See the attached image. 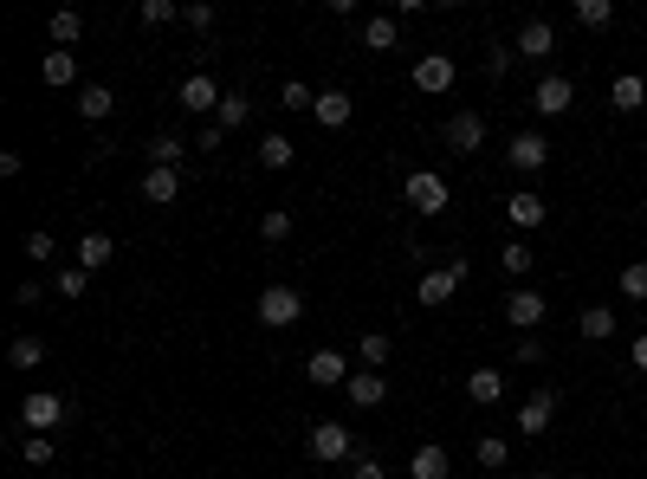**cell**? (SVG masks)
<instances>
[{
  "mask_svg": "<svg viewBox=\"0 0 647 479\" xmlns=\"http://www.w3.org/2000/svg\"><path fill=\"white\" fill-rule=\"evenodd\" d=\"M298 318H305V298H298L292 285H266V292H259V324H266V331H292Z\"/></svg>",
  "mask_w": 647,
  "mask_h": 479,
  "instance_id": "obj_1",
  "label": "cell"
},
{
  "mask_svg": "<svg viewBox=\"0 0 647 479\" xmlns=\"http://www.w3.org/2000/svg\"><path fill=\"white\" fill-rule=\"evenodd\" d=\"M305 447H311V460H324V467H337V460H356V441H350V428H343V421H318Z\"/></svg>",
  "mask_w": 647,
  "mask_h": 479,
  "instance_id": "obj_2",
  "label": "cell"
},
{
  "mask_svg": "<svg viewBox=\"0 0 647 479\" xmlns=\"http://www.w3.org/2000/svg\"><path fill=\"white\" fill-rule=\"evenodd\" d=\"M402 201H408L415 214H440V208H447V182H440L434 169H415V175L402 182Z\"/></svg>",
  "mask_w": 647,
  "mask_h": 479,
  "instance_id": "obj_3",
  "label": "cell"
},
{
  "mask_svg": "<svg viewBox=\"0 0 647 479\" xmlns=\"http://www.w3.org/2000/svg\"><path fill=\"white\" fill-rule=\"evenodd\" d=\"M220 98H227V91H220L208 72H188V78H182V111H188V117H208V123H214Z\"/></svg>",
  "mask_w": 647,
  "mask_h": 479,
  "instance_id": "obj_4",
  "label": "cell"
},
{
  "mask_svg": "<svg viewBox=\"0 0 647 479\" xmlns=\"http://www.w3.org/2000/svg\"><path fill=\"white\" fill-rule=\"evenodd\" d=\"M20 421H26V428H33V434H52V428H59V421H65V402H59V395H52V389H33V395H26V402H20Z\"/></svg>",
  "mask_w": 647,
  "mask_h": 479,
  "instance_id": "obj_5",
  "label": "cell"
},
{
  "mask_svg": "<svg viewBox=\"0 0 647 479\" xmlns=\"http://www.w3.org/2000/svg\"><path fill=\"white\" fill-rule=\"evenodd\" d=\"M505 162H512V169H518V175H538V169H544V162H550V143H544V136H538V130H518V136H512V143H505Z\"/></svg>",
  "mask_w": 647,
  "mask_h": 479,
  "instance_id": "obj_6",
  "label": "cell"
},
{
  "mask_svg": "<svg viewBox=\"0 0 647 479\" xmlns=\"http://www.w3.org/2000/svg\"><path fill=\"white\" fill-rule=\"evenodd\" d=\"M305 376L318 382V389H343L356 369H350V357H343V350H311V357H305Z\"/></svg>",
  "mask_w": 647,
  "mask_h": 479,
  "instance_id": "obj_7",
  "label": "cell"
},
{
  "mask_svg": "<svg viewBox=\"0 0 647 479\" xmlns=\"http://www.w3.org/2000/svg\"><path fill=\"white\" fill-rule=\"evenodd\" d=\"M453 78H460V72H453L447 52H421V59H415V91H428V98L453 91Z\"/></svg>",
  "mask_w": 647,
  "mask_h": 479,
  "instance_id": "obj_8",
  "label": "cell"
},
{
  "mask_svg": "<svg viewBox=\"0 0 647 479\" xmlns=\"http://www.w3.org/2000/svg\"><path fill=\"white\" fill-rule=\"evenodd\" d=\"M460 285H466V259H447V266H440V272H428V279H421V305H447V298L453 292H460Z\"/></svg>",
  "mask_w": 647,
  "mask_h": 479,
  "instance_id": "obj_9",
  "label": "cell"
},
{
  "mask_svg": "<svg viewBox=\"0 0 647 479\" xmlns=\"http://www.w3.org/2000/svg\"><path fill=\"white\" fill-rule=\"evenodd\" d=\"M479 143H486V117H479V111H453L447 117V149H453V156H473Z\"/></svg>",
  "mask_w": 647,
  "mask_h": 479,
  "instance_id": "obj_10",
  "label": "cell"
},
{
  "mask_svg": "<svg viewBox=\"0 0 647 479\" xmlns=\"http://www.w3.org/2000/svg\"><path fill=\"white\" fill-rule=\"evenodd\" d=\"M531 104H538V117H563L576 104V85L563 72H550V78H538V91H531Z\"/></svg>",
  "mask_w": 647,
  "mask_h": 479,
  "instance_id": "obj_11",
  "label": "cell"
},
{
  "mask_svg": "<svg viewBox=\"0 0 647 479\" xmlns=\"http://www.w3.org/2000/svg\"><path fill=\"white\" fill-rule=\"evenodd\" d=\"M136 195H143L149 208H169V201L182 195V169H143V182H136Z\"/></svg>",
  "mask_w": 647,
  "mask_h": 479,
  "instance_id": "obj_12",
  "label": "cell"
},
{
  "mask_svg": "<svg viewBox=\"0 0 647 479\" xmlns=\"http://www.w3.org/2000/svg\"><path fill=\"white\" fill-rule=\"evenodd\" d=\"M512 46H518V59H550V52H557V26L550 20H525Z\"/></svg>",
  "mask_w": 647,
  "mask_h": 479,
  "instance_id": "obj_13",
  "label": "cell"
},
{
  "mask_svg": "<svg viewBox=\"0 0 647 479\" xmlns=\"http://www.w3.org/2000/svg\"><path fill=\"white\" fill-rule=\"evenodd\" d=\"M550 415H557V395L550 389H538V395H525V408H518V434H550Z\"/></svg>",
  "mask_w": 647,
  "mask_h": 479,
  "instance_id": "obj_14",
  "label": "cell"
},
{
  "mask_svg": "<svg viewBox=\"0 0 647 479\" xmlns=\"http://www.w3.org/2000/svg\"><path fill=\"white\" fill-rule=\"evenodd\" d=\"M39 85H52V91H65V85H78V59L65 46H52V52H39Z\"/></svg>",
  "mask_w": 647,
  "mask_h": 479,
  "instance_id": "obj_15",
  "label": "cell"
},
{
  "mask_svg": "<svg viewBox=\"0 0 647 479\" xmlns=\"http://www.w3.org/2000/svg\"><path fill=\"white\" fill-rule=\"evenodd\" d=\"M505 324L531 337V331L544 324V298H538V292H512V298H505Z\"/></svg>",
  "mask_w": 647,
  "mask_h": 479,
  "instance_id": "obj_16",
  "label": "cell"
},
{
  "mask_svg": "<svg viewBox=\"0 0 647 479\" xmlns=\"http://www.w3.org/2000/svg\"><path fill=\"white\" fill-rule=\"evenodd\" d=\"M343 389H350V408H382V395H389V376H382V369H356Z\"/></svg>",
  "mask_w": 647,
  "mask_h": 479,
  "instance_id": "obj_17",
  "label": "cell"
},
{
  "mask_svg": "<svg viewBox=\"0 0 647 479\" xmlns=\"http://www.w3.org/2000/svg\"><path fill=\"white\" fill-rule=\"evenodd\" d=\"M505 221H512V227H544V195H538V188L505 195Z\"/></svg>",
  "mask_w": 647,
  "mask_h": 479,
  "instance_id": "obj_18",
  "label": "cell"
},
{
  "mask_svg": "<svg viewBox=\"0 0 647 479\" xmlns=\"http://www.w3.org/2000/svg\"><path fill=\"white\" fill-rule=\"evenodd\" d=\"M609 104H615L622 117H635L641 104H647V78H641V72H622V78L609 85Z\"/></svg>",
  "mask_w": 647,
  "mask_h": 479,
  "instance_id": "obj_19",
  "label": "cell"
},
{
  "mask_svg": "<svg viewBox=\"0 0 647 479\" xmlns=\"http://www.w3.org/2000/svg\"><path fill=\"white\" fill-rule=\"evenodd\" d=\"M505 395V369H473V376H466V402H479V408H492Z\"/></svg>",
  "mask_w": 647,
  "mask_h": 479,
  "instance_id": "obj_20",
  "label": "cell"
},
{
  "mask_svg": "<svg viewBox=\"0 0 647 479\" xmlns=\"http://www.w3.org/2000/svg\"><path fill=\"white\" fill-rule=\"evenodd\" d=\"M453 473V460H447V447H415V460H408V479H447Z\"/></svg>",
  "mask_w": 647,
  "mask_h": 479,
  "instance_id": "obj_21",
  "label": "cell"
},
{
  "mask_svg": "<svg viewBox=\"0 0 647 479\" xmlns=\"http://www.w3.org/2000/svg\"><path fill=\"white\" fill-rule=\"evenodd\" d=\"M615 324H622V318H615V311H609V305H589V311H583V318H576V331H583V337H589V344H609V337H615Z\"/></svg>",
  "mask_w": 647,
  "mask_h": 479,
  "instance_id": "obj_22",
  "label": "cell"
},
{
  "mask_svg": "<svg viewBox=\"0 0 647 479\" xmlns=\"http://www.w3.org/2000/svg\"><path fill=\"white\" fill-rule=\"evenodd\" d=\"M324 123V130H343L350 123V91H318V111H311Z\"/></svg>",
  "mask_w": 647,
  "mask_h": 479,
  "instance_id": "obj_23",
  "label": "cell"
},
{
  "mask_svg": "<svg viewBox=\"0 0 647 479\" xmlns=\"http://www.w3.org/2000/svg\"><path fill=\"white\" fill-rule=\"evenodd\" d=\"M110 111H117V98H110V85H85V91H78V117H85V123H104Z\"/></svg>",
  "mask_w": 647,
  "mask_h": 479,
  "instance_id": "obj_24",
  "label": "cell"
},
{
  "mask_svg": "<svg viewBox=\"0 0 647 479\" xmlns=\"http://www.w3.org/2000/svg\"><path fill=\"white\" fill-rule=\"evenodd\" d=\"M395 39H402V20H389V13H376V20H363V46H369V52H389Z\"/></svg>",
  "mask_w": 647,
  "mask_h": 479,
  "instance_id": "obj_25",
  "label": "cell"
},
{
  "mask_svg": "<svg viewBox=\"0 0 647 479\" xmlns=\"http://www.w3.org/2000/svg\"><path fill=\"white\" fill-rule=\"evenodd\" d=\"M110 253H117V240H110V234H85V240H78V266H85V272L110 266Z\"/></svg>",
  "mask_w": 647,
  "mask_h": 479,
  "instance_id": "obj_26",
  "label": "cell"
},
{
  "mask_svg": "<svg viewBox=\"0 0 647 479\" xmlns=\"http://www.w3.org/2000/svg\"><path fill=\"white\" fill-rule=\"evenodd\" d=\"M46 33H52V46H65V52H72V46H78V33H85V20H78L72 7H59V13L46 20Z\"/></svg>",
  "mask_w": 647,
  "mask_h": 479,
  "instance_id": "obj_27",
  "label": "cell"
},
{
  "mask_svg": "<svg viewBox=\"0 0 647 479\" xmlns=\"http://www.w3.org/2000/svg\"><path fill=\"white\" fill-rule=\"evenodd\" d=\"M259 162H266V169H292V162H298L292 136H259Z\"/></svg>",
  "mask_w": 647,
  "mask_h": 479,
  "instance_id": "obj_28",
  "label": "cell"
},
{
  "mask_svg": "<svg viewBox=\"0 0 647 479\" xmlns=\"http://www.w3.org/2000/svg\"><path fill=\"white\" fill-rule=\"evenodd\" d=\"M46 363V344H39V337H13L7 344V369H39Z\"/></svg>",
  "mask_w": 647,
  "mask_h": 479,
  "instance_id": "obj_29",
  "label": "cell"
},
{
  "mask_svg": "<svg viewBox=\"0 0 647 479\" xmlns=\"http://www.w3.org/2000/svg\"><path fill=\"white\" fill-rule=\"evenodd\" d=\"M246 117H253V104H246V91H227V98H220V111H214V123H220V130H240Z\"/></svg>",
  "mask_w": 647,
  "mask_h": 479,
  "instance_id": "obj_30",
  "label": "cell"
},
{
  "mask_svg": "<svg viewBox=\"0 0 647 479\" xmlns=\"http://www.w3.org/2000/svg\"><path fill=\"white\" fill-rule=\"evenodd\" d=\"M182 136H156V143H149V169H182Z\"/></svg>",
  "mask_w": 647,
  "mask_h": 479,
  "instance_id": "obj_31",
  "label": "cell"
},
{
  "mask_svg": "<svg viewBox=\"0 0 647 479\" xmlns=\"http://www.w3.org/2000/svg\"><path fill=\"white\" fill-rule=\"evenodd\" d=\"M499 266H505V272H512V279H525V272H531V266H538V253H531V246H525V240H505V253H499Z\"/></svg>",
  "mask_w": 647,
  "mask_h": 479,
  "instance_id": "obj_32",
  "label": "cell"
},
{
  "mask_svg": "<svg viewBox=\"0 0 647 479\" xmlns=\"http://www.w3.org/2000/svg\"><path fill=\"white\" fill-rule=\"evenodd\" d=\"M389 350H395L389 337H382V331H369L363 344H356V363H363V369H382V363H389Z\"/></svg>",
  "mask_w": 647,
  "mask_h": 479,
  "instance_id": "obj_33",
  "label": "cell"
},
{
  "mask_svg": "<svg viewBox=\"0 0 647 479\" xmlns=\"http://www.w3.org/2000/svg\"><path fill=\"white\" fill-rule=\"evenodd\" d=\"M279 104H292V111H318V91H311L305 78H292V85L279 91Z\"/></svg>",
  "mask_w": 647,
  "mask_h": 479,
  "instance_id": "obj_34",
  "label": "cell"
},
{
  "mask_svg": "<svg viewBox=\"0 0 647 479\" xmlns=\"http://www.w3.org/2000/svg\"><path fill=\"white\" fill-rule=\"evenodd\" d=\"M622 298H647V259H628L622 266Z\"/></svg>",
  "mask_w": 647,
  "mask_h": 479,
  "instance_id": "obj_35",
  "label": "cell"
},
{
  "mask_svg": "<svg viewBox=\"0 0 647 479\" xmlns=\"http://www.w3.org/2000/svg\"><path fill=\"white\" fill-rule=\"evenodd\" d=\"M576 20H583V26H609L615 7H609V0H576Z\"/></svg>",
  "mask_w": 647,
  "mask_h": 479,
  "instance_id": "obj_36",
  "label": "cell"
},
{
  "mask_svg": "<svg viewBox=\"0 0 647 479\" xmlns=\"http://www.w3.org/2000/svg\"><path fill=\"white\" fill-rule=\"evenodd\" d=\"M259 234H266V240H285V234H292V214H285V208H266V214H259Z\"/></svg>",
  "mask_w": 647,
  "mask_h": 479,
  "instance_id": "obj_37",
  "label": "cell"
},
{
  "mask_svg": "<svg viewBox=\"0 0 647 479\" xmlns=\"http://www.w3.org/2000/svg\"><path fill=\"white\" fill-rule=\"evenodd\" d=\"M169 20H182L175 0H143V26H169Z\"/></svg>",
  "mask_w": 647,
  "mask_h": 479,
  "instance_id": "obj_38",
  "label": "cell"
},
{
  "mask_svg": "<svg viewBox=\"0 0 647 479\" xmlns=\"http://www.w3.org/2000/svg\"><path fill=\"white\" fill-rule=\"evenodd\" d=\"M20 460H26V467H52V441H46V434H33V441L20 447Z\"/></svg>",
  "mask_w": 647,
  "mask_h": 479,
  "instance_id": "obj_39",
  "label": "cell"
},
{
  "mask_svg": "<svg viewBox=\"0 0 647 479\" xmlns=\"http://www.w3.org/2000/svg\"><path fill=\"white\" fill-rule=\"evenodd\" d=\"M182 26H195V33H208V26H214V7H208V0H188V7H182Z\"/></svg>",
  "mask_w": 647,
  "mask_h": 479,
  "instance_id": "obj_40",
  "label": "cell"
},
{
  "mask_svg": "<svg viewBox=\"0 0 647 479\" xmlns=\"http://www.w3.org/2000/svg\"><path fill=\"white\" fill-rule=\"evenodd\" d=\"M473 454H479V467H505V441H499V434H486Z\"/></svg>",
  "mask_w": 647,
  "mask_h": 479,
  "instance_id": "obj_41",
  "label": "cell"
},
{
  "mask_svg": "<svg viewBox=\"0 0 647 479\" xmlns=\"http://www.w3.org/2000/svg\"><path fill=\"white\" fill-rule=\"evenodd\" d=\"M85 279H91L85 266H65V272H59V298H78V292H85Z\"/></svg>",
  "mask_w": 647,
  "mask_h": 479,
  "instance_id": "obj_42",
  "label": "cell"
},
{
  "mask_svg": "<svg viewBox=\"0 0 647 479\" xmlns=\"http://www.w3.org/2000/svg\"><path fill=\"white\" fill-rule=\"evenodd\" d=\"M220 143H227V130H220V123H201V136H195V149H201V156H214Z\"/></svg>",
  "mask_w": 647,
  "mask_h": 479,
  "instance_id": "obj_43",
  "label": "cell"
},
{
  "mask_svg": "<svg viewBox=\"0 0 647 479\" xmlns=\"http://www.w3.org/2000/svg\"><path fill=\"white\" fill-rule=\"evenodd\" d=\"M26 259H52V234H46V227H33V234H26Z\"/></svg>",
  "mask_w": 647,
  "mask_h": 479,
  "instance_id": "obj_44",
  "label": "cell"
},
{
  "mask_svg": "<svg viewBox=\"0 0 647 479\" xmlns=\"http://www.w3.org/2000/svg\"><path fill=\"white\" fill-rule=\"evenodd\" d=\"M350 479H389V473H382L369 454H356V460H350Z\"/></svg>",
  "mask_w": 647,
  "mask_h": 479,
  "instance_id": "obj_45",
  "label": "cell"
},
{
  "mask_svg": "<svg viewBox=\"0 0 647 479\" xmlns=\"http://www.w3.org/2000/svg\"><path fill=\"white\" fill-rule=\"evenodd\" d=\"M544 357V344H538V331H531V337H518V363H538Z\"/></svg>",
  "mask_w": 647,
  "mask_h": 479,
  "instance_id": "obj_46",
  "label": "cell"
},
{
  "mask_svg": "<svg viewBox=\"0 0 647 479\" xmlns=\"http://www.w3.org/2000/svg\"><path fill=\"white\" fill-rule=\"evenodd\" d=\"M628 357H635V369H647V331L635 337V350H628Z\"/></svg>",
  "mask_w": 647,
  "mask_h": 479,
  "instance_id": "obj_47",
  "label": "cell"
},
{
  "mask_svg": "<svg viewBox=\"0 0 647 479\" xmlns=\"http://www.w3.org/2000/svg\"><path fill=\"white\" fill-rule=\"evenodd\" d=\"M531 479H557V473H531Z\"/></svg>",
  "mask_w": 647,
  "mask_h": 479,
  "instance_id": "obj_48",
  "label": "cell"
},
{
  "mask_svg": "<svg viewBox=\"0 0 647 479\" xmlns=\"http://www.w3.org/2000/svg\"><path fill=\"white\" fill-rule=\"evenodd\" d=\"M641 188H647V175H641Z\"/></svg>",
  "mask_w": 647,
  "mask_h": 479,
  "instance_id": "obj_49",
  "label": "cell"
}]
</instances>
